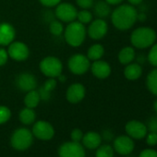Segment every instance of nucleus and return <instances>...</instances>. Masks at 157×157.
Listing matches in <instances>:
<instances>
[{"instance_id": "obj_28", "label": "nucleus", "mask_w": 157, "mask_h": 157, "mask_svg": "<svg viewBox=\"0 0 157 157\" xmlns=\"http://www.w3.org/2000/svg\"><path fill=\"white\" fill-rule=\"evenodd\" d=\"M78 21L82 24H88L93 21V14L89 11V10H82L77 13Z\"/></svg>"}, {"instance_id": "obj_6", "label": "nucleus", "mask_w": 157, "mask_h": 157, "mask_svg": "<svg viewBox=\"0 0 157 157\" xmlns=\"http://www.w3.org/2000/svg\"><path fill=\"white\" fill-rule=\"evenodd\" d=\"M67 65L69 70L75 75H82L86 73L91 67L89 58L86 56L81 54L72 56L68 59Z\"/></svg>"}, {"instance_id": "obj_15", "label": "nucleus", "mask_w": 157, "mask_h": 157, "mask_svg": "<svg viewBox=\"0 0 157 157\" xmlns=\"http://www.w3.org/2000/svg\"><path fill=\"white\" fill-rule=\"evenodd\" d=\"M85 87L81 83H74L68 87L66 93L67 100L71 104H78L85 97Z\"/></svg>"}, {"instance_id": "obj_35", "label": "nucleus", "mask_w": 157, "mask_h": 157, "mask_svg": "<svg viewBox=\"0 0 157 157\" xmlns=\"http://www.w3.org/2000/svg\"><path fill=\"white\" fill-rule=\"evenodd\" d=\"M146 137V142L149 146L152 147L157 144V133L154 132H149L147 133Z\"/></svg>"}, {"instance_id": "obj_31", "label": "nucleus", "mask_w": 157, "mask_h": 157, "mask_svg": "<svg viewBox=\"0 0 157 157\" xmlns=\"http://www.w3.org/2000/svg\"><path fill=\"white\" fill-rule=\"evenodd\" d=\"M11 117V111L9 107L0 105V125L8 122Z\"/></svg>"}, {"instance_id": "obj_40", "label": "nucleus", "mask_w": 157, "mask_h": 157, "mask_svg": "<svg viewBox=\"0 0 157 157\" xmlns=\"http://www.w3.org/2000/svg\"><path fill=\"white\" fill-rule=\"evenodd\" d=\"M135 58L137 59V63H138V64H140V65L143 64V63L146 61V58H145V56H144L143 55H139V56H136Z\"/></svg>"}, {"instance_id": "obj_26", "label": "nucleus", "mask_w": 157, "mask_h": 157, "mask_svg": "<svg viewBox=\"0 0 157 157\" xmlns=\"http://www.w3.org/2000/svg\"><path fill=\"white\" fill-rule=\"evenodd\" d=\"M105 54V49L103 47V45L99 44H94L92 45L89 49H88V52H87V57L89 58V60H93V61H95V60H99L102 58V56H104Z\"/></svg>"}, {"instance_id": "obj_33", "label": "nucleus", "mask_w": 157, "mask_h": 157, "mask_svg": "<svg viewBox=\"0 0 157 157\" xmlns=\"http://www.w3.org/2000/svg\"><path fill=\"white\" fill-rule=\"evenodd\" d=\"M83 137V133L80 128H74L71 131L70 134V138L72 141H76V142H81Z\"/></svg>"}, {"instance_id": "obj_7", "label": "nucleus", "mask_w": 157, "mask_h": 157, "mask_svg": "<svg viewBox=\"0 0 157 157\" xmlns=\"http://www.w3.org/2000/svg\"><path fill=\"white\" fill-rule=\"evenodd\" d=\"M59 157H85V150L81 142L67 141L58 149Z\"/></svg>"}, {"instance_id": "obj_5", "label": "nucleus", "mask_w": 157, "mask_h": 157, "mask_svg": "<svg viewBox=\"0 0 157 157\" xmlns=\"http://www.w3.org/2000/svg\"><path fill=\"white\" fill-rule=\"evenodd\" d=\"M40 69L48 78L59 77L63 70L62 62L55 56H46L40 63Z\"/></svg>"}, {"instance_id": "obj_22", "label": "nucleus", "mask_w": 157, "mask_h": 157, "mask_svg": "<svg viewBox=\"0 0 157 157\" xmlns=\"http://www.w3.org/2000/svg\"><path fill=\"white\" fill-rule=\"evenodd\" d=\"M136 57V52L133 47L131 46H126L120 50L118 53V60L123 65H128L129 63H132L135 60Z\"/></svg>"}, {"instance_id": "obj_8", "label": "nucleus", "mask_w": 157, "mask_h": 157, "mask_svg": "<svg viewBox=\"0 0 157 157\" xmlns=\"http://www.w3.org/2000/svg\"><path fill=\"white\" fill-rule=\"evenodd\" d=\"M32 133L38 140H50L55 135V128L49 122L39 120L34 123Z\"/></svg>"}, {"instance_id": "obj_24", "label": "nucleus", "mask_w": 157, "mask_h": 157, "mask_svg": "<svg viewBox=\"0 0 157 157\" xmlns=\"http://www.w3.org/2000/svg\"><path fill=\"white\" fill-rule=\"evenodd\" d=\"M41 101L40 94L37 90H33L27 93L25 98H24V104L26 107L29 108H35Z\"/></svg>"}, {"instance_id": "obj_42", "label": "nucleus", "mask_w": 157, "mask_h": 157, "mask_svg": "<svg viewBox=\"0 0 157 157\" xmlns=\"http://www.w3.org/2000/svg\"><path fill=\"white\" fill-rule=\"evenodd\" d=\"M128 1L130 5L137 6V5H140L143 2V0H128Z\"/></svg>"}, {"instance_id": "obj_27", "label": "nucleus", "mask_w": 157, "mask_h": 157, "mask_svg": "<svg viewBox=\"0 0 157 157\" xmlns=\"http://www.w3.org/2000/svg\"><path fill=\"white\" fill-rule=\"evenodd\" d=\"M115 151L111 145H100L95 152V157H114Z\"/></svg>"}, {"instance_id": "obj_21", "label": "nucleus", "mask_w": 157, "mask_h": 157, "mask_svg": "<svg viewBox=\"0 0 157 157\" xmlns=\"http://www.w3.org/2000/svg\"><path fill=\"white\" fill-rule=\"evenodd\" d=\"M56 86V82L54 78H50L48 81H46L44 84L38 90L41 100L44 101L49 100L51 97V94L55 90Z\"/></svg>"}, {"instance_id": "obj_30", "label": "nucleus", "mask_w": 157, "mask_h": 157, "mask_svg": "<svg viewBox=\"0 0 157 157\" xmlns=\"http://www.w3.org/2000/svg\"><path fill=\"white\" fill-rule=\"evenodd\" d=\"M49 31L53 35L58 36V35H61L64 33V28H63V25H62V23L60 21H53L50 22Z\"/></svg>"}, {"instance_id": "obj_39", "label": "nucleus", "mask_w": 157, "mask_h": 157, "mask_svg": "<svg viewBox=\"0 0 157 157\" xmlns=\"http://www.w3.org/2000/svg\"><path fill=\"white\" fill-rule=\"evenodd\" d=\"M146 14L145 12L143 11H140V12H138V15H137V21H144L146 20Z\"/></svg>"}, {"instance_id": "obj_13", "label": "nucleus", "mask_w": 157, "mask_h": 157, "mask_svg": "<svg viewBox=\"0 0 157 157\" xmlns=\"http://www.w3.org/2000/svg\"><path fill=\"white\" fill-rule=\"evenodd\" d=\"M108 31V26L104 19H96L90 22L88 28V34L94 40H101L105 36Z\"/></svg>"}, {"instance_id": "obj_23", "label": "nucleus", "mask_w": 157, "mask_h": 157, "mask_svg": "<svg viewBox=\"0 0 157 157\" xmlns=\"http://www.w3.org/2000/svg\"><path fill=\"white\" fill-rule=\"evenodd\" d=\"M19 117L22 124L31 125V124L34 123L35 118H36V114L33 108L26 107V108H23L22 110H21Z\"/></svg>"}, {"instance_id": "obj_29", "label": "nucleus", "mask_w": 157, "mask_h": 157, "mask_svg": "<svg viewBox=\"0 0 157 157\" xmlns=\"http://www.w3.org/2000/svg\"><path fill=\"white\" fill-rule=\"evenodd\" d=\"M147 60L151 66L157 67V43H154L151 46V49L147 56Z\"/></svg>"}, {"instance_id": "obj_17", "label": "nucleus", "mask_w": 157, "mask_h": 157, "mask_svg": "<svg viewBox=\"0 0 157 157\" xmlns=\"http://www.w3.org/2000/svg\"><path fill=\"white\" fill-rule=\"evenodd\" d=\"M91 70L94 77L98 78H106L111 74L110 65L104 60H95L91 66Z\"/></svg>"}, {"instance_id": "obj_14", "label": "nucleus", "mask_w": 157, "mask_h": 157, "mask_svg": "<svg viewBox=\"0 0 157 157\" xmlns=\"http://www.w3.org/2000/svg\"><path fill=\"white\" fill-rule=\"evenodd\" d=\"M9 56L16 61H24L29 57L30 51L28 46L21 42H12L9 45Z\"/></svg>"}, {"instance_id": "obj_1", "label": "nucleus", "mask_w": 157, "mask_h": 157, "mask_svg": "<svg viewBox=\"0 0 157 157\" xmlns=\"http://www.w3.org/2000/svg\"><path fill=\"white\" fill-rule=\"evenodd\" d=\"M138 11L132 5L124 4L115 9L111 14L113 25L120 31L130 29L137 21Z\"/></svg>"}, {"instance_id": "obj_34", "label": "nucleus", "mask_w": 157, "mask_h": 157, "mask_svg": "<svg viewBox=\"0 0 157 157\" xmlns=\"http://www.w3.org/2000/svg\"><path fill=\"white\" fill-rule=\"evenodd\" d=\"M77 5L82 10H90L94 7V0H77Z\"/></svg>"}, {"instance_id": "obj_11", "label": "nucleus", "mask_w": 157, "mask_h": 157, "mask_svg": "<svg viewBox=\"0 0 157 157\" xmlns=\"http://www.w3.org/2000/svg\"><path fill=\"white\" fill-rule=\"evenodd\" d=\"M127 135L134 140H142L148 133L147 127L139 120H130L125 126Z\"/></svg>"}, {"instance_id": "obj_32", "label": "nucleus", "mask_w": 157, "mask_h": 157, "mask_svg": "<svg viewBox=\"0 0 157 157\" xmlns=\"http://www.w3.org/2000/svg\"><path fill=\"white\" fill-rule=\"evenodd\" d=\"M147 129L149 132H154L157 133V116L151 117L147 122Z\"/></svg>"}, {"instance_id": "obj_19", "label": "nucleus", "mask_w": 157, "mask_h": 157, "mask_svg": "<svg viewBox=\"0 0 157 157\" xmlns=\"http://www.w3.org/2000/svg\"><path fill=\"white\" fill-rule=\"evenodd\" d=\"M142 75V67L138 63H129L126 65L124 69V76L129 81H136Z\"/></svg>"}, {"instance_id": "obj_20", "label": "nucleus", "mask_w": 157, "mask_h": 157, "mask_svg": "<svg viewBox=\"0 0 157 157\" xmlns=\"http://www.w3.org/2000/svg\"><path fill=\"white\" fill-rule=\"evenodd\" d=\"M94 13L97 19H105L111 14L110 5L105 0H98L94 4Z\"/></svg>"}, {"instance_id": "obj_10", "label": "nucleus", "mask_w": 157, "mask_h": 157, "mask_svg": "<svg viewBox=\"0 0 157 157\" xmlns=\"http://www.w3.org/2000/svg\"><path fill=\"white\" fill-rule=\"evenodd\" d=\"M77 10L75 7L69 3H59L56 6L55 15L56 17L63 22H72L77 19Z\"/></svg>"}, {"instance_id": "obj_43", "label": "nucleus", "mask_w": 157, "mask_h": 157, "mask_svg": "<svg viewBox=\"0 0 157 157\" xmlns=\"http://www.w3.org/2000/svg\"><path fill=\"white\" fill-rule=\"evenodd\" d=\"M153 108H154V111L156 112V114H157V99L154 101V103H153Z\"/></svg>"}, {"instance_id": "obj_25", "label": "nucleus", "mask_w": 157, "mask_h": 157, "mask_svg": "<svg viewBox=\"0 0 157 157\" xmlns=\"http://www.w3.org/2000/svg\"><path fill=\"white\" fill-rule=\"evenodd\" d=\"M146 84L148 90L154 95L157 96V67L150 71L147 76Z\"/></svg>"}, {"instance_id": "obj_9", "label": "nucleus", "mask_w": 157, "mask_h": 157, "mask_svg": "<svg viewBox=\"0 0 157 157\" xmlns=\"http://www.w3.org/2000/svg\"><path fill=\"white\" fill-rule=\"evenodd\" d=\"M135 148L133 139L128 135H120L114 140L113 149L116 152L120 155L130 154Z\"/></svg>"}, {"instance_id": "obj_37", "label": "nucleus", "mask_w": 157, "mask_h": 157, "mask_svg": "<svg viewBox=\"0 0 157 157\" xmlns=\"http://www.w3.org/2000/svg\"><path fill=\"white\" fill-rule=\"evenodd\" d=\"M9 58V54L8 51L5 50L4 48H0V67L4 66Z\"/></svg>"}, {"instance_id": "obj_4", "label": "nucleus", "mask_w": 157, "mask_h": 157, "mask_svg": "<svg viewBox=\"0 0 157 157\" xmlns=\"http://www.w3.org/2000/svg\"><path fill=\"white\" fill-rule=\"evenodd\" d=\"M33 141V135L32 131L26 128H20L16 129L11 138V146L17 151H25L31 147Z\"/></svg>"}, {"instance_id": "obj_12", "label": "nucleus", "mask_w": 157, "mask_h": 157, "mask_svg": "<svg viewBox=\"0 0 157 157\" xmlns=\"http://www.w3.org/2000/svg\"><path fill=\"white\" fill-rule=\"evenodd\" d=\"M15 82L18 89L25 93L35 90L37 87V81L35 77L29 72H22L19 74L16 78Z\"/></svg>"}, {"instance_id": "obj_2", "label": "nucleus", "mask_w": 157, "mask_h": 157, "mask_svg": "<svg viewBox=\"0 0 157 157\" xmlns=\"http://www.w3.org/2000/svg\"><path fill=\"white\" fill-rule=\"evenodd\" d=\"M157 35L153 29L150 27H140L134 30L130 35L131 44L138 49L151 47L156 41Z\"/></svg>"}, {"instance_id": "obj_41", "label": "nucleus", "mask_w": 157, "mask_h": 157, "mask_svg": "<svg viewBox=\"0 0 157 157\" xmlns=\"http://www.w3.org/2000/svg\"><path fill=\"white\" fill-rule=\"evenodd\" d=\"M105 1L111 6V5H119L124 1V0H105Z\"/></svg>"}, {"instance_id": "obj_16", "label": "nucleus", "mask_w": 157, "mask_h": 157, "mask_svg": "<svg viewBox=\"0 0 157 157\" xmlns=\"http://www.w3.org/2000/svg\"><path fill=\"white\" fill-rule=\"evenodd\" d=\"M15 35L16 32L11 24L8 22L0 23V45H10L14 41Z\"/></svg>"}, {"instance_id": "obj_38", "label": "nucleus", "mask_w": 157, "mask_h": 157, "mask_svg": "<svg viewBox=\"0 0 157 157\" xmlns=\"http://www.w3.org/2000/svg\"><path fill=\"white\" fill-rule=\"evenodd\" d=\"M40 3L42 5H44V7H47V8H52V7H55V6H57L60 2L61 0H39Z\"/></svg>"}, {"instance_id": "obj_18", "label": "nucleus", "mask_w": 157, "mask_h": 157, "mask_svg": "<svg viewBox=\"0 0 157 157\" xmlns=\"http://www.w3.org/2000/svg\"><path fill=\"white\" fill-rule=\"evenodd\" d=\"M82 140V144L84 147H86L90 150H94V149H97L101 145L102 137L97 132L90 131L83 135Z\"/></svg>"}, {"instance_id": "obj_3", "label": "nucleus", "mask_w": 157, "mask_h": 157, "mask_svg": "<svg viewBox=\"0 0 157 157\" xmlns=\"http://www.w3.org/2000/svg\"><path fill=\"white\" fill-rule=\"evenodd\" d=\"M87 31L84 24L78 21H72L67 24L64 30V37L66 42L73 47L80 46L85 40Z\"/></svg>"}, {"instance_id": "obj_36", "label": "nucleus", "mask_w": 157, "mask_h": 157, "mask_svg": "<svg viewBox=\"0 0 157 157\" xmlns=\"http://www.w3.org/2000/svg\"><path fill=\"white\" fill-rule=\"evenodd\" d=\"M139 157H157V151L151 148L144 149L140 152Z\"/></svg>"}]
</instances>
